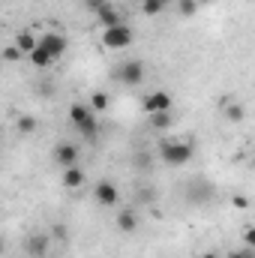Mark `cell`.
Here are the masks:
<instances>
[{
	"label": "cell",
	"mask_w": 255,
	"mask_h": 258,
	"mask_svg": "<svg viewBox=\"0 0 255 258\" xmlns=\"http://www.w3.org/2000/svg\"><path fill=\"white\" fill-rule=\"evenodd\" d=\"M195 258H201V255H195Z\"/></svg>",
	"instance_id": "35"
},
{
	"label": "cell",
	"mask_w": 255,
	"mask_h": 258,
	"mask_svg": "<svg viewBox=\"0 0 255 258\" xmlns=\"http://www.w3.org/2000/svg\"><path fill=\"white\" fill-rule=\"evenodd\" d=\"M252 243H255V231L252 228H246V246H252Z\"/></svg>",
	"instance_id": "31"
},
{
	"label": "cell",
	"mask_w": 255,
	"mask_h": 258,
	"mask_svg": "<svg viewBox=\"0 0 255 258\" xmlns=\"http://www.w3.org/2000/svg\"><path fill=\"white\" fill-rule=\"evenodd\" d=\"M150 162H153V156H150L147 150H138V153L132 156V165H135V171H147V168H150Z\"/></svg>",
	"instance_id": "22"
},
{
	"label": "cell",
	"mask_w": 255,
	"mask_h": 258,
	"mask_svg": "<svg viewBox=\"0 0 255 258\" xmlns=\"http://www.w3.org/2000/svg\"><path fill=\"white\" fill-rule=\"evenodd\" d=\"M201 3H213V0H198V6H201Z\"/></svg>",
	"instance_id": "34"
},
{
	"label": "cell",
	"mask_w": 255,
	"mask_h": 258,
	"mask_svg": "<svg viewBox=\"0 0 255 258\" xmlns=\"http://www.w3.org/2000/svg\"><path fill=\"white\" fill-rule=\"evenodd\" d=\"M21 57H24V54H21L15 45H6V48L0 51V60H3V63H15V60H21Z\"/></svg>",
	"instance_id": "24"
},
{
	"label": "cell",
	"mask_w": 255,
	"mask_h": 258,
	"mask_svg": "<svg viewBox=\"0 0 255 258\" xmlns=\"http://www.w3.org/2000/svg\"><path fill=\"white\" fill-rule=\"evenodd\" d=\"M87 117H93V111L87 108V102H72V105H69V120H72L75 126H81Z\"/></svg>",
	"instance_id": "13"
},
{
	"label": "cell",
	"mask_w": 255,
	"mask_h": 258,
	"mask_svg": "<svg viewBox=\"0 0 255 258\" xmlns=\"http://www.w3.org/2000/svg\"><path fill=\"white\" fill-rule=\"evenodd\" d=\"M231 201H234V207H237V210H246V207H249V198H246V195H234Z\"/></svg>",
	"instance_id": "29"
},
{
	"label": "cell",
	"mask_w": 255,
	"mask_h": 258,
	"mask_svg": "<svg viewBox=\"0 0 255 258\" xmlns=\"http://www.w3.org/2000/svg\"><path fill=\"white\" fill-rule=\"evenodd\" d=\"M225 117H228L231 123H240V120L246 117V108H243L240 102H228V105H225Z\"/></svg>",
	"instance_id": "18"
},
{
	"label": "cell",
	"mask_w": 255,
	"mask_h": 258,
	"mask_svg": "<svg viewBox=\"0 0 255 258\" xmlns=\"http://www.w3.org/2000/svg\"><path fill=\"white\" fill-rule=\"evenodd\" d=\"M3 252H6V240L0 237V255H3Z\"/></svg>",
	"instance_id": "32"
},
{
	"label": "cell",
	"mask_w": 255,
	"mask_h": 258,
	"mask_svg": "<svg viewBox=\"0 0 255 258\" xmlns=\"http://www.w3.org/2000/svg\"><path fill=\"white\" fill-rule=\"evenodd\" d=\"M135 201H138V204H153V201H156V189H153V186H138V189H135Z\"/></svg>",
	"instance_id": "23"
},
{
	"label": "cell",
	"mask_w": 255,
	"mask_h": 258,
	"mask_svg": "<svg viewBox=\"0 0 255 258\" xmlns=\"http://www.w3.org/2000/svg\"><path fill=\"white\" fill-rule=\"evenodd\" d=\"M114 78H117L120 84H126V87H135V84H141V81H144V63H141L138 57L123 60V63L114 69Z\"/></svg>",
	"instance_id": "3"
},
{
	"label": "cell",
	"mask_w": 255,
	"mask_h": 258,
	"mask_svg": "<svg viewBox=\"0 0 255 258\" xmlns=\"http://www.w3.org/2000/svg\"><path fill=\"white\" fill-rule=\"evenodd\" d=\"M51 237H57V240H66V237H69V228H66L63 222H54V228H51Z\"/></svg>",
	"instance_id": "26"
},
{
	"label": "cell",
	"mask_w": 255,
	"mask_h": 258,
	"mask_svg": "<svg viewBox=\"0 0 255 258\" xmlns=\"http://www.w3.org/2000/svg\"><path fill=\"white\" fill-rule=\"evenodd\" d=\"M75 129H78V132H81L84 138H90V141H93V138L99 135V123H96V114H93V117H87V120H84L81 126H75Z\"/></svg>",
	"instance_id": "19"
},
{
	"label": "cell",
	"mask_w": 255,
	"mask_h": 258,
	"mask_svg": "<svg viewBox=\"0 0 255 258\" xmlns=\"http://www.w3.org/2000/svg\"><path fill=\"white\" fill-rule=\"evenodd\" d=\"M198 12V0H180V15L183 18H192Z\"/></svg>",
	"instance_id": "25"
},
{
	"label": "cell",
	"mask_w": 255,
	"mask_h": 258,
	"mask_svg": "<svg viewBox=\"0 0 255 258\" xmlns=\"http://www.w3.org/2000/svg\"><path fill=\"white\" fill-rule=\"evenodd\" d=\"M132 39H135V33L129 30V24H114V27H105V33H102V45L105 48H111V51H123L132 45Z\"/></svg>",
	"instance_id": "2"
},
{
	"label": "cell",
	"mask_w": 255,
	"mask_h": 258,
	"mask_svg": "<svg viewBox=\"0 0 255 258\" xmlns=\"http://www.w3.org/2000/svg\"><path fill=\"white\" fill-rule=\"evenodd\" d=\"M159 159L165 162V165H171V168H180V165H186L192 159V144L189 141H162L159 144Z\"/></svg>",
	"instance_id": "1"
},
{
	"label": "cell",
	"mask_w": 255,
	"mask_h": 258,
	"mask_svg": "<svg viewBox=\"0 0 255 258\" xmlns=\"http://www.w3.org/2000/svg\"><path fill=\"white\" fill-rule=\"evenodd\" d=\"M15 129H18L21 135H33V132L39 129V117H33V114H21V117L15 120Z\"/></svg>",
	"instance_id": "16"
},
{
	"label": "cell",
	"mask_w": 255,
	"mask_h": 258,
	"mask_svg": "<svg viewBox=\"0 0 255 258\" xmlns=\"http://www.w3.org/2000/svg\"><path fill=\"white\" fill-rule=\"evenodd\" d=\"M201 258H216V255H213V252H204V255H201Z\"/></svg>",
	"instance_id": "33"
},
{
	"label": "cell",
	"mask_w": 255,
	"mask_h": 258,
	"mask_svg": "<svg viewBox=\"0 0 255 258\" xmlns=\"http://www.w3.org/2000/svg\"><path fill=\"white\" fill-rule=\"evenodd\" d=\"M36 42H39V39H36V36H33L30 30H21V33L15 36V48H18L21 54H30V51L36 48Z\"/></svg>",
	"instance_id": "14"
},
{
	"label": "cell",
	"mask_w": 255,
	"mask_h": 258,
	"mask_svg": "<svg viewBox=\"0 0 255 258\" xmlns=\"http://www.w3.org/2000/svg\"><path fill=\"white\" fill-rule=\"evenodd\" d=\"M168 3H171V0H144V3H141V12H144V15H159Z\"/></svg>",
	"instance_id": "20"
},
{
	"label": "cell",
	"mask_w": 255,
	"mask_h": 258,
	"mask_svg": "<svg viewBox=\"0 0 255 258\" xmlns=\"http://www.w3.org/2000/svg\"><path fill=\"white\" fill-rule=\"evenodd\" d=\"M171 105H174V99H171V93H168V90H153V93H147V96H144V102H141V108H144L147 114L171 111Z\"/></svg>",
	"instance_id": "4"
},
{
	"label": "cell",
	"mask_w": 255,
	"mask_h": 258,
	"mask_svg": "<svg viewBox=\"0 0 255 258\" xmlns=\"http://www.w3.org/2000/svg\"><path fill=\"white\" fill-rule=\"evenodd\" d=\"M93 198H96L99 207H117L120 204V189L111 180H99L96 189H93Z\"/></svg>",
	"instance_id": "6"
},
{
	"label": "cell",
	"mask_w": 255,
	"mask_h": 258,
	"mask_svg": "<svg viewBox=\"0 0 255 258\" xmlns=\"http://www.w3.org/2000/svg\"><path fill=\"white\" fill-rule=\"evenodd\" d=\"M39 45L57 60V57H63L66 54V48H69V39H66L63 33H57V30H48V33H42L39 36Z\"/></svg>",
	"instance_id": "5"
},
{
	"label": "cell",
	"mask_w": 255,
	"mask_h": 258,
	"mask_svg": "<svg viewBox=\"0 0 255 258\" xmlns=\"http://www.w3.org/2000/svg\"><path fill=\"white\" fill-rule=\"evenodd\" d=\"M96 18H99V24H102V27H114V24H123V18H120L117 6H111V3H105V6L96 12Z\"/></svg>",
	"instance_id": "11"
},
{
	"label": "cell",
	"mask_w": 255,
	"mask_h": 258,
	"mask_svg": "<svg viewBox=\"0 0 255 258\" xmlns=\"http://www.w3.org/2000/svg\"><path fill=\"white\" fill-rule=\"evenodd\" d=\"M150 123H153V129H168L174 123V117H171V111H159V114H150Z\"/></svg>",
	"instance_id": "21"
},
{
	"label": "cell",
	"mask_w": 255,
	"mask_h": 258,
	"mask_svg": "<svg viewBox=\"0 0 255 258\" xmlns=\"http://www.w3.org/2000/svg\"><path fill=\"white\" fill-rule=\"evenodd\" d=\"M27 57H30V63L36 66V69H45V66L54 63V57H51V54H48V51H45V48H42L39 42H36V48H33V51H30Z\"/></svg>",
	"instance_id": "15"
},
{
	"label": "cell",
	"mask_w": 255,
	"mask_h": 258,
	"mask_svg": "<svg viewBox=\"0 0 255 258\" xmlns=\"http://www.w3.org/2000/svg\"><path fill=\"white\" fill-rule=\"evenodd\" d=\"M24 252L30 258H48V252H51V234H30L27 237V243H24Z\"/></svg>",
	"instance_id": "7"
},
{
	"label": "cell",
	"mask_w": 255,
	"mask_h": 258,
	"mask_svg": "<svg viewBox=\"0 0 255 258\" xmlns=\"http://www.w3.org/2000/svg\"><path fill=\"white\" fill-rule=\"evenodd\" d=\"M63 186L66 189H81L84 183H87V174H84V168L81 165H69V168H63Z\"/></svg>",
	"instance_id": "10"
},
{
	"label": "cell",
	"mask_w": 255,
	"mask_h": 258,
	"mask_svg": "<svg viewBox=\"0 0 255 258\" xmlns=\"http://www.w3.org/2000/svg\"><path fill=\"white\" fill-rule=\"evenodd\" d=\"M228 258H255V252H252V246H243V249L228 252Z\"/></svg>",
	"instance_id": "27"
},
{
	"label": "cell",
	"mask_w": 255,
	"mask_h": 258,
	"mask_svg": "<svg viewBox=\"0 0 255 258\" xmlns=\"http://www.w3.org/2000/svg\"><path fill=\"white\" fill-rule=\"evenodd\" d=\"M105 3H108V0H84V6H87L90 12H99V9H102Z\"/></svg>",
	"instance_id": "30"
},
{
	"label": "cell",
	"mask_w": 255,
	"mask_h": 258,
	"mask_svg": "<svg viewBox=\"0 0 255 258\" xmlns=\"http://www.w3.org/2000/svg\"><path fill=\"white\" fill-rule=\"evenodd\" d=\"M36 93H39V96H54V84H51V81H42V84L36 87Z\"/></svg>",
	"instance_id": "28"
},
{
	"label": "cell",
	"mask_w": 255,
	"mask_h": 258,
	"mask_svg": "<svg viewBox=\"0 0 255 258\" xmlns=\"http://www.w3.org/2000/svg\"><path fill=\"white\" fill-rule=\"evenodd\" d=\"M78 156H81V150H78L75 144H57V147H54V162H57L60 168L78 165Z\"/></svg>",
	"instance_id": "9"
},
{
	"label": "cell",
	"mask_w": 255,
	"mask_h": 258,
	"mask_svg": "<svg viewBox=\"0 0 255 258\" xmlns=\"http://www.w3.org/2000/svg\"><path fill=\"white\" fill-rule=\"evenodd\" d=\"M87 108H90L93 114H99V111H105V108H108V93H102V90H96V93H90V99H87Z\"/></svg>",
	"instance_id": "17"
},
{
	"label": "cell",
	"mask_w": 255,
	"mask_h": 258,
	"mask_svg": "<svg viewBox=\"0 0 255 258\" xmlns=\"http://www.w3.org/2000/svg\"><path fill=\"white\" fill-rule=\"evenodd\" d=\"M135 228H138V213H135V210H120V213H117V231L135 234Z\"/></svg>",
	"instance_id": "12"
},
{
	"label": "cell",
	"mask_w": 255,
	"mask_h": 258,
	"mask_svg": "<svg viewBox=\"0 0 255 258\" xmlns=\"http://www.w3.org/2000/svg\"><path fill=\"white\" fill-rule=\"evenodd\" d=\"M186 198H189V204H204V201H210V198H213V186H210L207 180L195 177V180L186 183Z\"/></svg>",
	"instance_id": "8"
}]
</instances>
